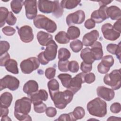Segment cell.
<instances>
[{
    "label": "cell",
    "mask_w": 121,
    "mask_h": 121,
    "mask_svg": "<svg viewBox=\"0 0 121 121\" xmlns=\"http://www.w3.org/2000/svg\"><path fill=\"white\" fill-rule=\"evenodd\" d=\"M32 101L30 98L23 97L17 99L15 104L14 116L19 121H32L28 115L31 111Z\"/></svg>",
    "instance_id": "cell-1"
},
{
    "label": "cell",
    "mask_w": 121,
    "mask_h": 121,
    "mask_svg": "<svg viewBox=\"0 0 121 121\" xmlns=\"http://www.w3.org/2000/svg\"><path fill=\"white\" fill-rule=\"evenodd\" d=\"M86 108L89 114L94 116L102 118L104 117L107 113L106 103L99 97L89 101Z\"/></svg>",
    "instance_id": "cell-2"
},
{
    "label": "cell",
    "mask_w": 121,
    "mask_h": 121,
    "mask_svg": "<svg viewBox=\"0 0 121 121\" xmlns=\"http://www.w3.org/2000/svg\"><path fill=\"white\" fill-rule=\"evenodd\" d=\"M73 95L74 94L67 89L64 91L56 92L51 98L56 108L63 109L72 100Z\"/></svg>",
    "instance_id": "cell-3"
},
{
    "label": "cell",
    "mask_w": 121,
    "mask_h": 121,
    "mask_svg": "<svg viewBox=\"0 0 121 121\" xmlns=\"http://www.w3.org/2000/svg\"><path fill=\"white\" fill-rule=\"evenodd\" d=\"M35 26L39 29H43L48 32L52 33L57 30V25L54 21L46 16L39 14L34 19Z\"/></svg>",
    "instance_id": "cell-4"
},
{
    "label": "cell",
    "mask_w": 121,
    "mask_h": 121,
    "mask_svg": "<svg viewBox=\"0 0 121 121\" xmlns=\"http://www.w3.org/2000/svg\"><path fill=\"white\" fill-rule=\"evenodd\" d=\"M121 69H114L110 73L106 74L104 78V83L110 86L113 90H118L121 87Z\"/></svg>",
    "instance_id": "cell-5"
},
{
    "label": "cell",
    "mask_w": 121,
    "mask_h": 121,
    "mask_svg": "<svg viewBox=\"0 0 121 121\" xmlns=\"http://www.w3.org/2000/svg\"><path fill=\"white\" fill-rule=\"evenodd\" d=\"M40 66V62L35 57H31L23 60L20 64L22 73L26 74H30L37 69Z\"/></svg>",
    "instance_id": "cell-6"
},
{
    "label": "cell",
    "mask_w": 121,
    "mask_h": 121,
    "mask_svg": "<svg viewBox=\"0 0 121 121\" xmlns=\"http://www.w3.org/2000/svg\"><path fill=\"white\" fill-rule=\"evenodd\" d=\"M19 81L16 77L7 75L0 79V90L8 88L11 91L17 90L19 86Z\"/></svg>",
    "instance_id": "cell-7"
},
{
    "label": "cell",
    "mask_w": 121,
    "mask_h": 121,
    "mask_svg": "<svg viewBox=\"0 0 121 121\" xmlns=\"http://www.w3.org/2000/svg\"><path fill=\"white\" fill-rule=\"evenodd\" d=\"M101 31L105 39L115 41L120 36L121 33L114 30L113 26L110 23L104 24L101 27Z\"/></svg>",
    "instance_id": "cell-8"
},
{
    "label": "cell",
    "mask_w": 121,
    "mask_h": 121,
    "mask_svg": "<svg viewBox=\"0 0 121 121\" xmlns=\"http://www.w3.org/2000/svg\"><path fill=\"white\" fill-rule=\"evenodd\" d=\"M85 14L83 10H78L77 11L69 14L66 17V23L70 26L74 24H81L85 20Z\"/></svg>",
    "instance_id": "cell-9"
},
{
    "label": "cell",
    "mask_w": 121,
    "mask_h": 121,
    "mask_svg": "<svg viewBox=\"0 0 121 121\" xmlns=\"http://www.w3.org/2000/svg\"><path fill=\"white\" fill-rule=\"evenodd\" d=\"M85 74L83 72L80 73L72 78L68 89L71 91L74 94L78 92L81 89L82 84L85 83Z\"/></svg>",
    "instance_id": "cell-10"
},
{
    "label": "cell",
    "mask_w": 121,
    "mask_h": 121,
    "mask_svg": "<svg viewBox=\"0 0 121 121\" xmlns=\"http://www.w3.org/2000/svg\"><path fill=\"white\" fill-rule=\"evenodd\" d=\"M18 34L20 40L24 43H30L34 39L33 29L29 26L25 25L21 26L18 30Z\"/></svg>",
    "instance_id": "cell-11"
},
{
    "label": "cell",
    "mask_w": 121,
    "mask_h": 121,
    "mask_svg": "<svg viewBox=\"0 0 121 121\" xmlns=\"http://www.w3.org/2000/svg\"><path fill=\"white\" fill-rule=\"evenodd\" d=\"M37 2L36 0H25L24 2L26 16L28 19H34L37 16Z\"/></svg>",
    "instance_id": "cell-12"
},
{
    "label": "cell",
    "mask_w": 121,
    "mask_h": 121,
    "mask_svg": "<svg viewBox=\"0 0 121 121\" xmlns=\"http://www.w3.org/2000/svg\"><path fill=\"white\" fill-rule=\"evenodd\" d=\"M107 7L106 6H101L98 9L94 11L91 15V18L95 23H101L104 20L108 18L107 14Z\"/></svg>",
    "instance_id": "cell-13"
},
{
    "label": "cell",
    "mask_w": 121,
    "mask_h": 121,
    "mask_svg": "<svg viewBox=\"0 0 121 121\" xmlns=\"http://www.w3.org/2000/svg\"><path fill=\"white\" fill-rule=\"evenodd\" d=\"M46 46V48L43 52L45 57L49 61L54 60L56 57L58 45L54 41L52 40L47 44Z\"/></svg>",
    "instance_id": "cell-14"
},
{
    "label": "cell",
    "mask_w": 121,
    "mask_h": 121,
    "mask_svg": "<svg viewBox=\"0 0 121 121\" xmlns=\"http://www.w3.org/2000/svg\"><path fill=\"white\" fill-rule=\"evenodd\" d=\"M56 7V0H38V8L39 11L42 13L49 14L53 13Z\"/></svg>",
    "instance_id": "cell-15"
},
{
    "label": "cell",
    "mask_w": 121,
    "mask_h": 121,
    "mask_svg": "<svg viewBox=\"0 0 121 121\" xmlns=\"http://www.w3.org/2000/svg\"><path fill=\"white\" fill-rule=\"evenodd\" d=\"M97 95L103 99L110 101L114 97L115 92L112 89L104 86H99L96 89Z\"/></svg>",
    "instance_id": "cell-16"
},
{
    "label": "cell",
    "mask_w": 121,
    "mask_h": 121,
    "mask_svg": "<svg viewBox=\"0 0 121 121\" xmlns=\"http://www.w3.org/2000/svg\"><path fill=\"white\" fill-rule=\"evenodd\" d=\"M30 97L32 104L35 105L42 103L43 101H46L48 98V94L46 90L40 89L30 95Z\"/></svg>",
    "instance_id": "cell-17"
},
{
    "label": "cell",
    "mask_w": 121,
    "mask_h": 121,
    "mask_svg": "<svg viewBox=\"0 0 121 121\" xmlns=\"http://www.w3.org/2000/svg\"><path fill=\"white\" fill-rule=\"evenodd\" d=\"M99 33L96 30H94L86 34L83 37L82 43L85 46H91L98 39Z\"/></svg>",
    "instance_id": "cell-18"
},
{
    "label": "cell",
    "mask_w": 121,
    "mask_h": 121,
    "mask_svg": "<svg viewBox=\"0 0 121 121\" xmlns=\"http://www.w3.org/2000/svg\"><path fill=\"white\" fill-rule=\"evenodd\" d=\"M38 84L37 82L34 80H30L26 82L23 86V91L28 95L35 93L38 90Z\"/></svg>",
    "instance_id": "cell-19"
},
{
    "label": "cell",
    "mask_w": 121,
    "mask_h": 121,
    "mask_svg": "<svg viewBox=\"0 0 121 121\" xmlns=\"http://www.w3.org/2000/svg\"><path fill=\"white\" fill-rule=\"evenodd\" d=\"M80 57L83 62L87 64H92L95 61L94 56L91 51V49L88 47L82 49L80 53Z\"/></svg>",
    "instance_id": "cell-20"
},
{
    "label": "cell",
    "mask_w": 121,
    "mask_h": 121,
    "mask_svg": "<svg viewBox=\"0 0 121 121\" xmlns=\"http://www.w3.org/2000/svg\"><path fill=\"white\" fill-rule=\"evenodd\" d=\"M91 51L93 53L95 60H100L103 57V51L101 43L96 41L91 46Z\"/></svg>",
    "instance_id": "cell-21"
},
{
    "label": "cell",
    "mask_w": 121,
    "mask_h": 121,
    "mask_svg": "<svg viewBox=\"0 0 121 121\" xmlns=\"http://www.w3.org/2000/svg\"><path fill=\"white\" fill-rule=\"evenodd\" d=\"M107 14L108 18L112 20H118L121 19V10L116 6H111L107 8Z\"/></svg>",
    "instance_id": "cell-22"
},
{
    "label": "cell",
    "mask_w": 121,
    "mask_h": 121,
    "mask_svg": "<svg viewBox=\"0 0 121 121\" xmlns=\"http://www.w3.org/2000/svg\"><path fill=\"white\" fill-rule=\"evenodd\" d=\"M36 37L39 43L42 46H46L47 44L52 39V35L43 31L38 32Z\"/></svg>",
    "instance_id": "cell-23"
},
{
    "label": "cell",
    "mask_w": 121,
    "mask_h": 121,
    "mask_svg": "<svg viewBox=\"0 0 121 121\" xmlns=\"http://www.w3.org/2000/svg\"><path fill=\"white\" fill-rule=\"evenodd\" d=\"M13 100L12 95L8 92L2 93L0 97V107L8 108L11 104Z\"/></svg>",
    "instance_id": "cell-24"
},
{
    "label": "cell",
    "mask_w": 121,
    "mask_h": 121,
    "mask_svg": "<svg viewBox=\"0 0 121 121\" xmlns=\"http://www.w3.org/2000/svg\"><path fill=\"white\" fill-rule=\"evenodd\" d=\"M107 51L112 54H115L117 58L121 61V43L119 44L110 43L106 46Z\"/></svg>",
    "instance_id": "cell-25"
},
{
    "label": "cell",
    "mask_w": 121,
    "mask_h": 121,
    "mask_svg": "<svg viewBox=\"0 0 121 121\" xmlns=\"http://www.w3.org/2000/svg\"><path fill=\"white\" fill-rule=\"evenodd\" d=\"M5 67L8 71L14 74H17L19 72L17 63V61L14 59L9 60L6 63Z\"/></svg>",
    "instance_id": "cell-26"
},
{
    "label": "cell",
    "mask_w": 121,
    "mask_h": 121,
    "mask_svg": "<svg viewBox=\"0 0 121 121\" xmlns=\"http://www.w3.org/2000/svg\"><path fill=\"white\" fill-rule=\"evenodd\" d=\"M47 86L51 97L55 93L59 91V83L58 81L54 78H52L48 81Z\"/></svg>",
    "instance_id": "cell-27"
},
{
    "label": "cell",
    "mask_w": 121,
    "mask_h": 121,
    "mask_svg": "<svg viewBox=\"0 0 121 121\" xmlns=\"http://www.w3.org/2000/svg\"><path fill=\"white\" fill-rule=\"evenodd\" d=\"M67 34L70 40H74L80 36V31L78 27L72 26L68 28Z\"/></svg>",
    "instance_id": "cell-28"
},
{
    "label": "cell",
    "mask_w": 121,
    "mask_h": 121,
    "mask_svg": "<svg viewBox=\"0 0 121 121\" xmlns=\"http://www.w3.org/2000/svg\"><path fill=\"white\" fill-rule=\"evenodd\" d=\"M80 2L78 0H63L60 1V5L63 9H70L76 7Z\"/></svg>",
    "instance_id": "cell-29"
},
{
    "label": "cell",
    "mask_w": 121,
    "mask_h": 121,
    "mask_svg": "<svg viewBox=\"0 0 121 121\" xmlns=\"http://www.w3.org/2000/svg\"><path fill=\"white\" fill-rule=\"evenodd\" d=\"M55 41L60 44H66L69 42V39L67 34L64 31H60L55 36Z\"/></svg>",
    "instance_id": "cell-30"
},
{
    "label": "cell",
    "mask_w": 121,
    "mask_h": 121,
    "mask_svg": "<svg viewBox=\"0 0 121 121\" xmlns=\"http://www.w3.org/2000/svg\"><path fill=\"white\" fill-rule=\"evenodd\" d=\"M24 1L21 0H13L10 2V7L12 11L17 14L21 10Z\"/></svg>",
    "instance_id": "cell-31"
},
{
    "label": "cell",
    "mask_w": 121,
    "mask_h": 121,
    "mask_svg": "<svg viewBox=\"0 0 121 121\" xmlns=\"http://www.w3.org/2000/svg\"><path fill=\"white\" fill-rule=\"evenodd\" d=\"M58 78L61 81L62 86L64 87L68 88L72 79L71 76L70 74L67 73H61L58 76Z\"/></svg>",
    "instance_id": "cell-32"
},
{
    "label": "cell",
    "mask_w": 121,
    "mask_h": 121,
    "mask_svg": "<svg viewBox=\"0 0 121 121\" xmlns=\"http://www.w3.org/2000/svg\"><path fill=\"white\" fill-rule=\"evenodd\" d=\"M71 55L69 51L65 48H61L58 51V59L59 60H67Z\"/></svg>",
    "instance_id": "cell-33"
},
{
    "label": "cell",
    "mask_w": 121,
    "mask_h": 121,
    "mask_svg": "<svg viewBox=\"0 0 121 121\" xmlns=\"http://www.w3.org/2000/svg\"><path fill=\"white\" fill-rule=\"evenodd\" d=\"M9 11L8 9L5 8L1 7L0 8V27H2L5 24V21L8 17Z\"/></svg>",
    "instance_id": "cell-34"
},
{
    "label": "cell",
    "mask_w": 121,
    "mask_h": 121,
    "mask_svg": "<svg viewBox=\"0 0 121 121\" xmlns=\"http://www.w3.org/2000/svg\"><path fill=\"white\" fill-rule=\"evenodd\" d=\"M72 113L76 121L82 119L85 115L84 109L80 106L76 107Z\"/></svg>",
    "instance_id": "cell-35"
},
{
    "label": "cell",
    "mask_w": 121,
    "mask_h": 121,
    "mask_svg": "<svg viewBox=\"0 0 121 121\" xmlns=\"http://www.w3.org/2000/svg\"><path fill=\"white\" fill-rule=\"evenodd\" d=\"M70 47L74 52H78L83 48L82 42L78 39H76L72 41L70 43Z\"/></svg>",
    "instance_id": "cell-36"
},
{
    "label": "cell",
    "mask_w": 121,
    "mask_h": 121,
    "mask_svg": "<svg viewBox=\"0 0 121 121\" xmlns=\"http://www.w3.org/2000/svg\"><path fill=\"white\" fill-rule=\"evenodd\" d=\"M101 63L105 67L110 68L114 64V59L112 55H107L102 57Z\"/></svg>",
    "instance_id": "cell-37"
},
{
    "label": "cell",
    "mask_w": 121,
    "mask_h": 121,
    "mask_svg": "<svg viewBox=\"0 0 121 121\" xmlns=\"http://www.w3.org/2000/svg\"><path fill=\"white\" fill-rule=\"evenodd\" d=\"M63 13V9L61 7L59 0H56V7L52 15L57 18L61 17Z\"/></svg>",
    "instance_id": "cell-38"
},
{
    "label": "cell",
    "mask_w": 121,
    "mask_h": 121,
    "mask_svg": "<svg viewBox=\"0 0 121 121\" xmlns=\"http://www.w3.org/2000/svg\"><path fill=\"white\" fill-rule=\"evenodd\" d=\"M10 48L9 43L6 41H0V56L7 52Z\"/></svg>",
    "instance_id": "cell-39"
},
{
    "label": "cell",
    "mask_w": 121,
    "mask_h": 121,
    "mask_svg": "<svg viewBox=\"0 0 121 121\" xmlns=\"http://www.w3.org/2000/svg\"><path fill=\"white\" fill-rule=\"evenodd\" d=\"M69 61L68 60L65 61L59 60L58 62V67L59 69L61 72H67L69 71L68 65Z\"/></svg>",
    "instance_id": "cell-40"
},
{
    "label": "cell",
    "mask_w": 121,
    "mask_h": 121,
    "mask_svg": "<svg viewBox=\"0 0 121 121\" xmlns=\"http://www.w3.org/2000/svg\"><path fill=\"white\" fill-rule=\"evenodd\" d=\"M69 70L72 73H76L79 70V65L77 61L75 60H72L69 61L68 65Z\"/></svg>",
    "instance_id": "cell-41"
},
{
    "label": "cell",
    "mask_w": 121,
    "mask_h": 121,
    "mask_svg": "<svg viewBox=\"0 0 121 121\" xmlns=\"http://www.w3.org/2000/svg\"><path fill=\"white\" fill-rule=\"evenodd\" d=\"M56 121H76L74 118L72 112H70L69 113L62 114L60 115L59 118Z\"/></svg>",
    "instance_id": "cell-42"
},
{
    "label": "cell",
    "mask_w": 121,
    "mask_h": 121,
    "mask_svg": "<svg viewBox=\"0 0 121 121\" xmlns=\"http://www.w3.org/2000/svg\"><path fill=\"white\" fill-rule=\"evenodd\" d=\"M55 73L56 69L52 67L48 68L45 71V76L49 79L53 78L55 76Z\"/></svg>",
    "instance_id": "cell-43"
},
{
    "label": "cell",
    "mask_w": 121,
    "mask_h": 121,
    "mask_svg": "<svg viewBox=\"0 0 121 121\" xmlns=\"http://www.w3.org/2000/svg\"><path fill=\"white\" fill-rule=\"evenodd\" d=\"M46 105L43 102L38 104L34 105V110L37 113H43L46 111Z\"/></svg>",
    "instance_id": "cell-44"
},
{
    "label": "cell",
    "mask_w": 121,
    "mask_h": 121,
    "mask_svg": "<svg viewBox=\"0 0 121 121\" xmlns=\"http://www.w3.org/2000/svg\"><path fill=\"white\" fill-rule=\"evenodd\" d=\"M2 31L6 35L11 36L15 33L16 30L12 27L9 26H6L2 28Z\"/></svg>",
    "instance_id": "cell-45"
},
{
    "label": "cell",
    "mask_w": 121,
    "mask_h": 121,
    "mask_svg": "<svg viewBox=\"0 0 121 121\" xmlns=\"http://www.w3.org/2000/svg\"><path fill=\"white\" fill-rule=\"evenodd\" d=\"M6 22L8 25L10 26H13L16 23L17 18L11 11H10L9 12L8 17L6 20Z\"/></svg>",
    "instance_id": "cell-46"
},
{
    "label": "cell",
    "mask_w": 121,
    "mask_h": 121,
    "mask_svg": "<svg viewBox=\"0 0 121 121\" xmlns=\"http://www.w3.org/2000/svg\"><path fill=\"white\" fill-rule=\"evenodd\" d=\"M80 69L84 73H88L92 69V65L86 63L83 61L81 63Z\"/></svg>",
    "instance_id": "cell-47"
},
{
    "label": "cell",
    "mask_w": 121,
    "mask_h": 121,
    "mask_svg": "<svg viewBox=\"0 0 121 121\" xmlns=\"http://www.w3.org/2000/svg\"><path fill=\"white\" fill-rule=\"evenodd\" d=\"M95 79V76L93 73H88L85 75L84 80L85 82L87 84H91L94 82Z\"/></svg>",
    "instance_id": "cell-48"
},
{
    "label": "cell",
    "mask_w": 121,
    "mask_h": 121,
    "mask_svg": "<svg viewBox=\"0 0 121 121\" xmlns=\"http://www.w3.org/2000/svg\"><path fill=\"white\" fill-rule=\"evenodd\" d=\"M110 110L113 113H118L121 111V105L119 103H113L110 106Z\"/></svg>",
    "instance_id": "cell-49"
},
{
    "label": "cell",
    "mask_w": 121,
    "mask_h": 121,
    "mask_svg": "<svg viewBox=\"0 0 121 121\" xmlns=\"http://www.w3.org/2000/svg\"><path fill=\"white\" fill-rule=\"evenodd\" d=\"M10 60V55L8 52H6L0 56V66H5L6 63Z\"/></svg>",
    "instance_id": "cell-50"
},
{
    "label": "cell",
    "mask_w": 121,
    "mask_h": 121,
    "mask_svg": "<svg viewBox=\"0 0 121 121\" xmlns=\"http://www.w3.org/2000/svg\"><path fill=\"white\" fill-rule=\"evenodd\" d=\"M45 113L49 117H53L57 114V110L53 107H49L46 108Z\"/></svg>",
    "instance_id": "cell-51"
},
{
    "label": "cell",
    "mask_w": 121,
    "mask_h": 121,
    "mask_svg": "<svg viewBox=\"0 0 121 121\" xmlns=\"http://www.w3.org/2000/svg\"><path fill=\"white\" fill-rule=\"evenodd\" d=\"M38 57V60L39 61V62L43 65H45L49 63V61L46 59L44 55V52H41L37 56Z\"/></svg>",
    "instance_id": "cell-52"
},
{
    "label": "cell",
    "mask_w": 121,
    "mask_h": 121,
    "mask_svg": "<svg viewBox=\"0 0 121 121\" xmlns=\"http://www.w3.org/2000/svg\"><path fill=\"white\" fill-rule=\"evenodd\" d=\"M95 22L91 18L87 19L84 24L85 27L87 29H92L95 27Z\"/></svg>",
    "instance_id": "cell-53"
},
{
    "label": "cell",
    "mask_w": 121,
    "mask_h": 121,
    "mask_svg": "<svg viewBox=\"0 0 121 121\" xmlns=\"http://www.w3.org/2000/svg\"><path fill=\"white\" fill-rule=\"evenodd\" d=\"M110 68H108L103 65L101 62L97 66V70L101 74H106L110 70Z\"/></svg>",
    "instance_id": "cell-54"
},
{
    "label": "cell",
    "mask_w": 121,
    "mask_h": 121,
    "mask_svg": "<svg viewBox=\"0 0 121 121\" xmlns=\"http://www.w3.org/2000/svg\"><path fill=\"white\" fill-rule=\"evenodd\" d=\"M113 27L114 29L115 30H116V31L118 32L119 33H121V19L117 20V21H116L113 26Z\"/></svg>",
    "instance_id": "cell-55"
},
{
    "label": "cell",
    "mask_w": 121,
    "mask_h": 121,
    "mask_svg": "<svg viewBox=\"0 0 121 121\" xmlns=\"http://www.w3.org/2000/svg\"><path fill=\"white\" fill-rule=\"evenodd\" d=\"M9 113V109L8 108L0 107V116L1 117L3 116H7Z\"/></svg>",
    "instance_id": "cell-56"
},
{
    "label": "cell",
    "mask_w": 121,
    "mask_h": 121,
    "mask_svg": "<svg viewBox=\"0 0 121 121\" xmlns=\"http://www.w3.org/2000/svg\"><path fill=\"white\" fill-rule=\"evenodd\" d=\"M112 2V1H111V0H100V1H98L100 6H106L108 4L111 3Z\"/></svg>",
    "instance_id": "cell-57"
},
{
    "label": "cell",
    "mask_w": 121,
    "mask_h": 121,
    "mask_svg": "<svg viewBox=\"0 0 121 121\" xmlns=\"http://www.w3.org/2000/svg\"><path fill=\"white\" fill-rule=\"evenodd\" d=\"M118 120L120 121L121 118L115 117V116H111L107 119V121H118Z\"/></svg>",
    "instance_id": "cell-58"
},
{
    "label": "cell",
    "mask_w": 121,
    "mask_h": 121,
    "mask_svg": "<svg viewBox=\"0 0 121 121\" xmlns=\"http://www.w3.org/2000/svg\"><path fill=\"white\" fill-rule=\"evenodd\" d=\"M8 120L11 121V120L8 116H3V117H2V118L1 119V121H8Z\"/></svg>",
    "instance_id": "cell-59"
}]
</instances>
